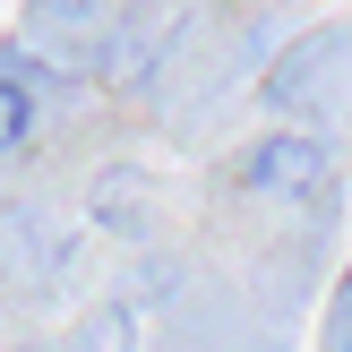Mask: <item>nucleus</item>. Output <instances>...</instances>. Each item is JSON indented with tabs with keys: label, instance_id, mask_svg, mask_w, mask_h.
Segmentation results:
<instances>
[{
	"label": "nucleus",
	"instance_id": "1",
	"mask_svg": "<svg viewBox=\"0 0 352 352\" xmlns=\"http://www.w3.org/2000/svg\"><path fill=\"white\" fill-rule=\"evenodd\" d=\"M352 95V26H327V34H301L284 60H267L258 78V103L267 112H327V103Z\"/></svg>",
	"mask_w": 352,
	"mask_h": 352
},
{
	"label": "nucleus",
	"instance_id": "2",
	"mask_svg": "<svg viewBox=\"0 0 352 352\" xmlns=\"http://www.w3.org/2000/svg\"><path fill=\"white\" fill-rule=\"evenodd\" d=\"M241 181H250L258 198H309V189H327V138H301V129L258 138V146L241 155Z\"/></svg>",
	"mask_w": 352,
	"mask_h": 352
},
{
	"label": "nucleus",
	"instance_id": "3",
	"mask_svg": "<svg viewBox=\"0 0 352 352\" xmlns=\"http://www.w3.org/2000/svg\"><path fill=\"white\" fill-rule=\"evenodd\" d=\"M34 112H43V69H34L26 52H9V78H0V138L26 146V138H34Z\"/></svg>",
	"mask_w": 352,
	"mask_h": 352
},
{
	"label": "nucleus",
	"instance_id": "4",
	"mask_svg": "<svg viewBox=\"0 0 352 352\" xmlns=\"http://www.w3.org/2000/svg\"><path fill=\"white\" fill-rule=\"evenodd\" d=\"M69 352H138V327H129V309H95V318L78 327V344Z\"/></svg>",
	"mask_w": 352,
	"mask_h": 352
},
{
	"label": "nucleus",
	"instance_id": "5",
	"mask_svg": "<svg viewBox=\"0 0 352 352\" xmlns=\"http://www.w3.org/2000/svg\"><path fill=\"white\" fill-rule=\"evenodd\" d=\"M34 9H43V17H60V26H78V17H95L103 0H34Z\"/></svg>",
	"mask_w": 352,
	"mask_h": 352
},
{
	"label": "nucleus",
	"instance_id": "6",
	"mask_svg": "<svg viewBox=\"0 0 352 352\" xmlns=\"http://www.w3.org/2000/svg\"><path fill=\"white\" fill-rule=\"evenodd\" d=\"M336 352H352V292H344V327H336Z\"/></svg>",
	"mask_w": 352,
	"mask_h": 352
}]
</instances>
